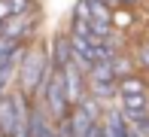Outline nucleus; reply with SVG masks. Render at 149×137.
<instances>
[{
  "label": "nucleus",
  "instance_id": "1",
  "mask_svg": "<svg viewBox=\"0 0 149 137\" xmlns=\"http://www.w3.org/2000/svg\"><path fill=\"white\" fill-rule=\"evenodd\" d=\"M52 67H55V64H52L49 52H46L43 46H31V49H24L22 61H18V73H15L18 88L33 98L37 88H40V82H43V76L52 70Z\"/></svg>",
  "mask_w": 149,
  "mask_h": 137
},
{
  "label": "nucleus",
  "instance_id": "2",
  "mask_svg": "<svg viewBox=\"0 0 149 137\" xmlns=\"http://www.w3.org/2000/svg\"><path fill=\"white\" fill-rule=\"evenodd\" d=\"M33 98H37V104L55 122H61L67 113H70V101H67V92H64V76H61L58 67H52V70L43 76V82H40V88H37Z\"/></svg>",
  "mask_w": 149,
  "mask_h": 137
},
{
  "label": "nucleus",
  "instance_id": "3",
  "mask_svg": "<svg viewBox=\"0 0 149 137\" xmlns=\"http://www.w3.org/2000/svg\"><path fill=\"white\" fill-rule=\"evenodd\" d=\"M61 76H64V92H67L70 107H79V104H82V98L88 94V79H85V73L79 70V64L70 58L64 67H61Z\"/></svg>",
  "mask_w": 149,
  "mask_h": 137
},
{
  "label": "nucleus",
  "instance_id": "4",
  "mask_svg": "<svg viewBox=\"0 0 149 137\" xmlns=\"http://www.w3.org/2000/svg\"><path fill=\"white\" fill-rule=\"evenodd\" d=\"M33 27H37V15H28V12H18V15H9L0 27V34L9 40H18V43H24V37L33 34Z\"/></svg>",
  "mask_w": 149,
  "mask_h": 137
},
{
  "label": "nucleus",
  "instance_id": "5",
  "mask_svg": "<svg viewBox=\"0 0 149 137\" xmlns=\"http://www.w3.org/2000/svg\"><path fill=\"white\" fill-rule=\"evenodd\" d=\"M100 125H104V137H125L128 128H131V122L125 119L122 107H113V110H107V113H104Z\"/></svg>",
  "mask_w": 149,
  "mask_h": 137
},
{
  "label": "nucleus",
  "instance_id": "6",
  "mask_svg": "<svg viewBox=\"0 0 149 137\" xmlns=\"http://www.w3.org/2000/svg\"><path fill=\"white\" fill-rule=\"evenodd\" d=\"M49 58H52V64L58 67H64L67 61L73 58V46H70V34H55L52 37V46H49Z\"/></svg>",
  "mask_w": 149,
  "mask_h": 137
},
{
  "label": "nucleus",
  "instance_id": "7",
  "mask_svg": "<svg viewBox=\"0 0 149 137\" xmlns=\"http://www.w3.org/2000/svg\"><path fill=\"white\" fill-rule=\"evenodd\" d=\"M67 119H70V125H73V134H76V137H88V131L94 128V119H91L88 113H85L82 107H70Z\"/></svg>",
  "mask_w": 149,
  "mask_h": 137
},
{
  "label": "nucleus",
  "instance_id": "8",
  "mask_svg": "<svg viewBox=\"0 0 149 137\" xmlns=\"http://www.w3.org/2000/svg\"><path fill=\"white\" fill-rule=\"evenodd\" d=\"M15 128V104H12V94H6L0 101V137H9Z\"/></svg>",
  "mask_w": 149,
  "mask_h": 137
},
{
  "label": "nucleus",
  "instance_id": "9",
  "mask_svg": "<svg viewBox=\"0 0 149 137\" xmlns=\"http://www.w3.org/2000/svg\"><path fill=\"white\" fill-rule=\"evenodd\" d=\"M146 92H149V82L140 73H128L119 79V98L122 94H146Z\"/></svg>",
  "mask_w": 149,
  "mask_h": 137
},
{
  "label": "nucleus",
  "instance_id": "10",
  "mask_svg": "<svg viewBox=\"0 0 149 137\" xmlns=\"http://www.w3.org/2000/svg\"><path fill=\"white\" fill-rule=\"evenodd\" d=\"M110 64H113V73H116L119 79L137 70V64H134V55H125V52H116V55L110 58Z\"/></svg>",
  "mask_w": 149,
  "mask_h": 137
},
{
  "label": "nucleus",
  "instance_id": "11",
  "mask_svg": "<svg viewBox=\"0 0 149 137\" xmlns=\"http://www.w3.org/2000/svg\"><path fill=\"white\" fill-rule=\"evenodd\" d=\"M134 64H137V70H149V40H140L137 46H134Z\"/></svg>",
  "mask_w": 149,
  "mask_h": 137
},
{
  "label": "nucleus",
  "instance_id": "12",
  "mask_svg": "<svg viewBox=\"0 0 149 137\" xmlns=\"http://www.w3.org/2000/svg\"><path fill=\"white\" fill-rule=\"evenodd\" d=\"M73 18L91 22V3H88V0H79V3H76V9H73Z\"/></svg>",
  "mask_w": 149,
  "mask_h": 137
},
{
  "label": "nucleus",
  "instance_id": "13",
  "mask_svg": "<svg viewBox=\"0 0 149 137\" xmlns=\"http://www.w3.org/2000/svg\"><path fill=\"white\" fill-rule=\"evenodd\" d=\"M9 15H12V3L9 0H0V22H6Z\"/></svg>",
  "mask_w": 149,
  "mask_h": 137
},
{
  "label": "nucleus",
  "instance_id": "14",
  "mask_svg": "<svg viewBox=\"0 0 149 137\" xmlns=\"http://www.w3.org/2000/svg\"><path fill=\"white\" fill-rule=\"evenodd\" d=\"M125 137H143V134H140V131H137V128H134V125H131V128H128V134H125Z\"/></svg>",
  "mask_w": 149,
  "mask_h": 137
},
{
  "label": "nucleus",
  "instance_id": "15",
  "mask_svg": "<svg viewBox=\"0 0 149 137\" xmlns=\"http://www.w3.org/2000/svg\"><path fill=\"white\" fill-rule=\"evenodd\" d=\"M6 94H9V85H3V82H0V101H3Z\"/></svg>",
  "mask_w": 149,
  "mask_h": 137
},
{
  "label": "nucleus",
  "instance_id": "16",
  "mask_svg": "<svg viewBox=\"0 0 149 137\" xmlns=\"http://www.w3.org/2000/svg\"><path fill=\"white\" fill-rule=\"evenodd\" d=\"M122 3H125V6H137L140 0H122Z\"/></svg>",
  "mask_w": 149,
  "mask_h": 137
},
{
  "label": "nucleus",
  "instance_id": "17",
  "mask_svg": "<svg viewBox=\"0 0 149 137\" xmlns=\"http://www.w3.org/2000/svg\"><path fill=\"white\" fill-rule=\"evenodd\" d=\"M0 27H3V22H0Z\"/></svg>",
  "mask_w": 149,
  "mask_h": 137
}]
</instances>
